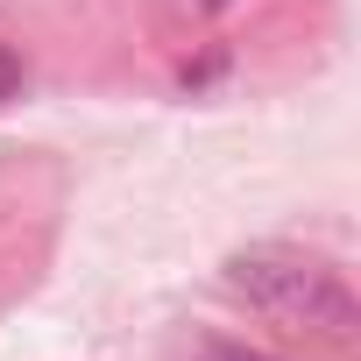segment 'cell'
I'll use <instances>...</instances> for the list:
<instances>
[{"instance_id":"cell-2","label":"cell","mask_w":361,"mask_h":361,"mask_svg":"<svg viewBox=\"0 0 361 361\" xmlns=\"http://www.w3.org/2000/svg\"><path fill=\"white\" fill-rule=\"evenodd\" d=\"M192 361H283V354H269V347H241V340H199Z\"/></svg>"},{"instance_id":"cell-1","label":"cell","mask_w":361,"mask_h":361,"mask_svg":"<svg viewBox=\"0 0 361 361\" xmlns=\"http://www.w3.org/2000/svg\"><path fill=\"white\" fill-rule=\"evenodd\" d=\"M227 283H234L255 312L290 319V326H312V333H326V340H354V326H361V305H354L347 276H340L333 262L305 255V248H276V241L241 248V255L227 262Z\"/></svg>"}]
</instances>
